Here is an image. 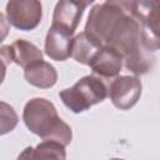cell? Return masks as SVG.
Masks as SVG:
<instances>
[{"label":"cell","instance_id":"1","mask_svg":"<svg viewBox=\"0 0 160 160\" xmlns=\"http://www.w3.org/2000/svg\"><path fill=\"white\" fill-rule=\"evenodd\" d=\"M22 120L26 128L42 141H55L62 146L71 142V128L60 119L55 105L45 98L29 100L24 108Z\"/></svg>","mask_w":160,"mask_h":160},{"label":"cell","instance_id":"2","mask_svg":"<svg viewBox=\"0 0 160 160\" xmlns=\"http://www.w3.org/2000/svg\"><path fill=\"white\" fill-rule=\"evenodd\" d=\"M108 86L101 78L86 75L78 80L74 86L61 90L59 96L69 110L79 114L104 101L108 98Z\"/></svg>","mask_w":160,"mask_h":160},{"label":"cell","instance_id":"3","mask_svg":"<svg viewBox=\"0 0 160 160\" xmlns=\"http://www.w3.org/2000/svg\"><path fill=\"white\" fill-rule=\"evenodd\" d=\"M126 12V1H104L95 4L88 16L84 32L102 46L119 19Z\"/></svg>","mask_w":160,"mask_h":160},{"label":"cell","instance_id":"4","mask_svg":"<svg viewBox=\"0 0 160 160\" xmlns=\"http://www.w3.org/2000/svg\"><path fill=\"white\" fill-rule=\"evenodd\" d=\"M42 6L38 0H10L6 4V19L14 28L29 31L41 21Z\"/></svg>","mask_w":160,"mask_h":160},{"label":"cell","instance_id":"5","mask_svg":"<svg viewBox=\"0 0 160 160\" xmlns=\"http://www.w3.org/2000/svg\"><path fill=\"white\" fill-rule=\"evenodd\" d=\"M141 88L142 85L138 76L120 75L112 80L108 89V95L115 108L120 110H129L140 99Z\"/></svg>","mask_w":160,"mask_h":160},{"label":"cell","instance_id":"6","mask_svg":"<svg viewBox=\"0 0 160 160\" xmlns=\"http://www.w3.org/2000/svg\"><path fill=\"white\" fill-rule=\"evenodd\" d=\"M91 2V1H90ZM88 1H74V0H61L56 2L52 14V26H56L69 35L72 36L75 32L84 10L90 4Z\"/></svg>","mask_w":160,"mask_h":160},{"label":"cell","instance_id":"7","mask_svg":"<svg viewBox=\"0 0 160 160\" xmlns=\"http://www.w3.org/2000/svg\"><path fill=\"white\" fill-rule=\"evenodd\" d=\"M124 58L110 46H101L96 55L89 62L92 72L99 78H114L118 76L122 68Z\"/></svg>","mask_w":160,"mask_h":160},{"label":"cell","instance_id":"8","mask_svg":"<svg viewBox=\"0 0 160 160\" xmlns=\"http://www.w3.org/2000/svg\"><path fill=\"white\" fill-rule=\"evenodd\" d=\"M71 35L51 25L45 38L44 51L51 60L64 61L71 56Z\"/></svg>","mask_w":160,"mask_h":160},{"label":"cell","instance_id":"9","mask_svg":"<svg viewBox=\"0 0 160 160\" xmlns=\"http://www.w3.org/2000/svg\"><path fill=\"white\" fill-rule=\"evenodd\" d=\"M18 160H66L65 146L55 141H42L35 148L28 146L24 149Z\"/></svg>","mask_w":160,"mask_h":160},{"label":"cell","instance_id":"10","mask_svg":"<svg viewBox=\"0 0 160 160\" xmlns=\"http://www.w3.org/2000/svg\"><path fill=\"white\" fill-rule=\"evenodd\" d=\"M10 56L11 61L25 70L42 60V51L35 44L25 39H16L10 45Z\"/></svg>","mask_w":160,"mask_h":160},{"label":"cell","instance_id":"11","mask_svg":"<svg viewBox=\"0 0 160 160\" xmlns=\"http://www.w3.org/2000/svg\"><path fill=\"white\" fill-rule=\"evenodd\" d=\"M24 78L32 86H36L39 89H49L56 84L58 72L50 62L41 60L25 69Z\"/></svg>","mask_w":160,"mask_h":160},{"label":"cell","instance_id":"12","mask_svg":"<svg viewBox=\"0 0 160 160\" xmlns=\"http://www.w3.org/2000/svg\"><path fill=\"white\" fill-rule=\"evenodd\" d=\"M101 44L89 36L86 32H79L72 38L71 42V58L82 65H89L91 59L101 49Z\"/></svg>","mask_w":160,"mask_h":160},{"label":"cell","instance_id":"13","mask_svg":"<svg viewBox=\"0 0 160 160\" xmlns=\"http://www.w3.org/2000/svg\"><path fill=\"white\" fill-rule=\"evenodd\" d=\"M156 61L155 52L151 51L146 45L139 46L135 51L124 58L125 68L134 75H144L149 72Z\"/></svg>","mask_w":160,"mask_h":160},{"label":"cell","instance_id":"14","mask_svg":"<svg viewBox=\"0 0 160 160\" xmlns=\"http://www.w3.org/2000/svg\"><path fill=\"white\" fill-rule=\"evenodd\" d=\"M19 122V116L15 109L5 102L0 101V135H5L12 131Z\"/></svg>","mask_w":160,"mask_h":160},{"label":"cell","instance_id":"15","mask_svg":"<svg viewBox=\"0 0 160 160\" xmlns=\"http://www.w3.org/2000/svg\"><path fill=\"white\" fill-rule=\"evenodd\" d=\"M10 62H11L10 45H0V85L5 79L6 69Z\"/></svg>","mask_w":160,"mask_h":160},{"label":"cell","instance_id":"16","mask_svg":"<svg viewBox=\"0 0 160 160\" xmlns=\"http://www.w3.org/2000/svg\"><path fill=\"white\" fill-rule=\"evenodd\" d=\"M10 31V24L6 19V16L0 11V42H2Z\"/></svg>","mask_w":160,"mask_h":160},{"label":"cell","instance_id":"17","mask_svg":"<svg viewBox=\"0 0 160 160\" xmlns=\"http://www.w3.org/2000/svg\"><path fill=\"white\" fill-rule=\"evenodd\" d=\"M109 160H124V159H119V158H111V159H109Z\"/></svg>","mask_w":160,"mask_h":160}]
</instances>
